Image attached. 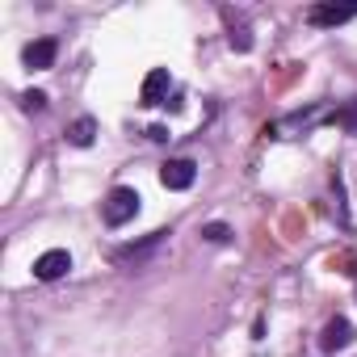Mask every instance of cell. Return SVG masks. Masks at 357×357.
<instances>
[{
  "mask_svg": "<svg viewBox=\"0 0 357 357\" xmlns=\"http://www.w3.org/2000/svg\"><path fill=\"white\" fill-rule=\"evenodd\" d=\"M353 17H357L353 5H311V9H307V22H311V26H344V22H353Z\"/></svg>",
  "mask_w": 357,
  "mask_h": 357,
  "instance_id": "obj_6",
  "label": "cell"
},
{
  "mask_svg": "<svg viewBox=\"0 0 357 357\" xmlns=\"http://www.w3.org/2000/svg\"><path fill=\"white\" fill-rule=\"evenodd\" d=\"M22 105H26L30 114H38V109L47 105V93H38V89H30V93H22Z\"/></svg>",
  "mask_w": 357,
  "mask_h": 357,
  "instance_id": "obj_11",
  "label": "cell"
},
{
  "mask_svg": "<svg viewBox=\"0 0 357 357\" xmlns=\"http://www.w3.org/2000/svg\"><path fill=\"white\" fill-rule=\"evenodd\" d=\"M55 55H59V43H55V38H38V43H30V47L22 51V59H26L30 72H47V68H55Z\"/></svg>",
  "mask_w": 357,
  "mask_h": 357,
  "instance_id": "obj_4",
  "label": "cell"
},
{
  "mask_svg": "<svg viewBox=\"0 0 357 357\" xmlns=\"http://www.w3.org/2000/svg\"><path fill=\"white\" fill-rule=\"evenodd\" d=\"M168 89H172L168 72H164V68H151V72H147V80H143V93H139V101H143V105H160V101L168 97Z\"/></svg>",
  "mask_w": 357,
  "mask_h": 357,
  "instance_id": "obj_7",
  "label": "cell"
},
{
  "mask_svg": "<svg viewBox=\"0 0 357 357\" xmlns=\"http://www.w3.org/2000/svg\"><path fill=\"white\" fill-rule=\"evenodd\" d=\"M194 176H198V164H194V160H168V164L160 168V185H164V190H190Z\"/></svg>",
  "mask_w": 357,
  "mask_h": 357,
  "instance_id": "obj_2",
  "label": "cell"
},
{
  "mask_svg": "<svg viewBox=\"0 0 357 357\" xmlns=\"http://www.w3.org/2000/svg\"><path fill=\"white\" fill-rule=\"evenodd\" d=\"M147 135H151V139H155V143H168V126H151V130H147Z\"/></svg>",
  "mask_w": 357,
  "mask_h": 357,
  "instance_id": "obj_12",
  "label": "cell"
},
{
  "mask_svg": "<svg viewBox=\"0 0 357 357\" xmlns=\"http://www.w3.org/2000/svg\"><path fill=\"white\" fill-rule=\"evenodd\" d=\"M135 215H139V194H135L130 185L109 190V198L101 202V219H105L109 227H122V223H130Z\"/></svg>",
  "mask_w": 357,
  "mask_h": 357,
  "instance_id": "obj_1",
  "label": "cell"
},
{
  "mask_svg": "<svg viewBox=\"0 0 357 357\" xmlns=\"http://www.w3.org/2000/svg\"><path fill=\"white\" fill-rule=\"evenodd\" d=\"M231 47L244 55V51H252V34H248V26H231Z\"/></svg>",
  "mask_w": 357,
  "mask_h": 357,
  "instance_id": "obj_10",
  "label": "cell"
},
{
  "mask_svg": "<svg viewBox=\"0 0 357 357\" xmlns=\"http://www.w3.org/2000/svg\"><path fill=\"white\" fill-rule=\"evenodd\" d=\"M93 139H97V122L93 118H76L68 126V143L72 147H93Z\"/></svg>",
  "mask_w": 357,
  "mask_h": 357,
  "instance_id": "obj_8",
  "label": "cell"
},
{
  "mask_svg": "<svg viewBox=\"0 0 357 357\" xmlns=\"http://www.w3.org/2000/svg\"><path fill=\"white\" fill-rule=\"evenodd\" d=\"M202 240H211V244H227V240H231V227H227V223H206V227H202Z\"/></svg>",
  "mask_w": 357,
  "mask_h": 357,
  "instance_id": "obj_9",
  "label": "cell"
},
{
  "mask_svg": "<svg viewBox=\"0 0 357 357\" xmlns=\"http://www.w3.org/2000/svg\"><path fill=\"white\" fill-rule=\"evenodd\" d=\"M353 336H357V332H353V324L336 315V319H328V324H324V336H319V344H324L328 353H340V349H349V344H353Z\"/></svg>",
  "mask_w": 357,
  "mask_h": 357,
  "instance_id": "obj_5",
  "label": "cell"
},
{
  "mask_svg": "<svg viewBox=\"0 0 357 357\" xmlns=\"http://www.w3.org/2000/svg\"><path fill=\"white\" fill-rule=\"evenodd\" d=\"M353 273H357V269H353Z\"/></svg>",
  "mask_w": 357,
  "mask_h": 357,
  "instance_id": "obj_13",
  "label": "cell"
},
{
  "mask_svg": "<svg viewBox=\"0 0 357 357\" xmlns=\"http://www.w3.org/2000/svg\"><path fill=\"white\" fill-rule=\"evenodd\" d=\"M72 269V252L68 248H51V252H43L38 261H34V278L38 282H55V278H63Z\"/></svg>",
  "mask_w": 357,
  "mask_h": 357,
  "instance_id": "obj_3",
  "label": "cell"
}]
</instances>
